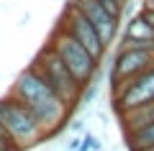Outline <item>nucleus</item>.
Masks as SVG:
<instances>
[{
	"label": "nucleus",
	"mask_w": 154,
	"mask_h": 151,
	"mask_svg": "<svg viewBox=\"0 0 154 151\" xmlns=\"http://www.w3.org/2000/svg\"><path fill=\"white\" fill-rule=\"evenodd\" d=\"M144 8H154V0H144Z\"/></svg>",
	"instance_id": "obj_16"
},
{
	"label": "nucleus",
	"mask_w": 154,
	"mask_h": 151,
	"mask_svg": "<svg viewBox=\"0 0 154 151\" xmlns=\"http://www.w3.org/2000/svg\"><path fill=\"white\" fill-rule=\"evenodd\" d=\"M57 28H62V31H67L69 36H75L98 62L103 59L105 51H108L105 41L100 38V33L95 31V26H93V23H90L80 11H77V8H72L69 3H67V11H64V16H62V21H59V26H57Z\"/></svg>",
	"instance_id": "obj_7"
},
{
	"label": "nucleus",
	"mask_w": 154,
	"mask_h": 151,
	"mask_svg": "<svg viewBox=\"0 0 154 151\" xmlns=\"http://www.w3.org/2000/svg\"><path fill=\"white\" fill-rule=\"evenodd\" d=\"M77 151H103V141H100L95 133L85 131V133H82V141H80V149H77Z\"/></svg>",
	"instance_id": "obj_11"
},
{
	"label": "nucleus",
	"mask_w": 154,
	"mask_h": 151,
	"mask_svg": "<svg viewBox=\"0 0 154 151\" xmlns=\"http://www.w3.org/2000/svg\"><path fill=\"white\" fill-rule=\"evenodd\" d=\"M28 69L33 72V74H38L41 80L46 82V85L51 87V90L57 92V95L64 100L67 105H69V110L75 108L77 103H80V92H82V85L72 77V72L67 69V64L59 59V56L51 51L49 46L41 49L36 54V59L31 62V67Z\"/></svg>",
	"instance_id": "obj_3"
},
{
	"label": "nucleus",
	"mask_w": 154,
	"mask_h": 151,
	"mask_svg": "<svg viewBox=\"0 0 154 151\" xmlns=\"http://www.w3.org/2000/svg\"><path fill=\"white\" fill-rule=\"evenodd\" d=\"M80 141H82V133H72L69 141H67V151H77L80 149Z\"/></svg>",
	"instance_id": "obj_14"
},
{
	"label": "nucleus",
	"mask_w": 154,
	"mask_h": 151,
	"mask_svg": "<svg viewBox=\"0 0 154 151\" xmlns=\"http://www.w3.org/2000/svg\"><path fill=\"white\" fill-rule=\"evenodd\" d=\"M46 46H49L51 51H54V54L67 64V69L72 72V77H75L82 87L88 85V82H93L95 74L100 72V62L95 59V56L90 54V51L77 41L75 36H69V33L62 31V28H57V31H54V36L49 38Z\"/></svg>",
	"instance_id": "obj_4"
},
{
	"label": "nucleus",
	"mask_w": 154,
	"mask_h": 151,
	"mask_svg": "<svg viewBox=\"0 0 154 151\" xmlns=\"http://www.w3.org/2000/svg\"><path fill=\"white\" fill-rule=\"evenodd\" d=\"M141 16L146 18V21L152 23V28H154V8H144V11H141Z\"/></svg>",
	"instance_id": "obj_15"
},
{
	"label": "nucleus",
	"mask_w": 154,
	"mask_h": 151,
	"mask_svg": "<svg viewBox=\"0 0 154 151\" xmlns=\"http://www.w3.org/2000/svg\"><path fill=\"white\" fill-rule=\"evenodd\" d=\"M67 128H69V133H85V118H75V120H67Z\"/></svg>",
	"instance_id": "obj_13"
},
{
	"label": "nucleus",
	"mask_w": 154,
	"mask_h": 151,
	"mask_svg": "<svg viewBox=\"0 0 154 151\" xmlns=\"http://www.w3.org/2000/svg\"><path fill=\"white\" fill-rule=\"evenodd\" d=\"M98 3H100L103 8H108V11L113 13V16H118V18H121V16H123V8H126V3H128V0H98Z\"/></svg>",
	"instance_id": "obj_12"
},
{
	"label": "nucleus",
	"mask_w": 154,
	"mask_h": 151,
	"mask_svg": "<svg viewBox=\"0 0 154 151\" xmlns=\"http://www.w3.org/2000/svg\"><path fill=\"white\" fill-rule=\"evenodd\" d=\"M69 5L77 8V11L95 26V31L100 33V38L105 41V46L113 44L116 33H118V26H121V18L118 16H113L108 8L100 5L98 0H69Z\"/></svg>",
	"instance_id": "obj_8"
},
{
	"label": "nucleus",
	"mask_w": 154,
	"mask_h": 151,
	"mask_svg": "<svg viewBox=\"0 0 154 151\" xmlns=\"http://www.w3.org/2000/svg\"><path fill=\"white\" fill-rule=\"evenodd\" d=\"M126 146H128V151H139V149H146V146H154V123L126 131Z\"/></svg>",
	"instance_id": "obj_10"
},
{
	"label": "nucleus",
	"mask_w": 154,
	"mask_h": 151,
	"mask_svg": "<svg viewBox=\"0 0 154 151\" xmlns=\"http://www.w3.org/2000/svg\"><path fill=\"white\" fill-rule=\"evenodd\" d=\"M139 151H154V146H146V149H139Z\"/></svg>",
	"instance_id": "obj_17"
},
{
	"label": "nucleus",
	"mask_w": 154,
	"mask_h": 151,
	"mask_svg": "<svg viewBox=\"0 0 154 151\" xmlns=\"http://www.w3.org/2000/svg\"><path fill=\"white\" fill-rule=\"evenodd\" d=\"M121 41H154L152 23H149L141 13H136V16L126 23V28H123V33H121Z\"/></svg>",
	"instance_id": "obj_9"
},
{
	"label": "nucleus",
	"mask_w": 154,
	"mask_h": 151,
	"mask_svg": "<svg viewBox=\"0 0 154 151\" xmlns=\"http://www.w3.org/2000/svg\"><path fill=\"white\" fill-rule=\"evenodd\" d=\"M152 51L144 46H126V49H118V54L113 59V67H110V74H108V82H110V95L118 92L121 82L131 80V77L141 74L144 69L152 67Z\"/></svg>",
	"instance_id": "obj_6"
},
{
	"label": "nucleus",
	"mask_w": 154,
	"mask_h": 151,
	"mask_svg": "<svg viewBox=\"0 0 154 151\" xmlns=\"http://www.w3.org/2000/svg\"><path fill=\"white\" fill-rule=\"evenodd\" d=\"M146 103H154V67H149L141 74L121 82L118 92L110 95V105H113V110L118 115L131 110V108L146 105Z\"/></svg>",
	"instance_id": "obj_5"
},
{
	"label": "nucleus",
	"mask_w": 154,
	"mask_h": 151,
	"mask_svg": "<svg viewBox=\"0 0 154 151\" xmlns=\"http://www.w3.org/2000/svg\"><path fill=\"white\" fill-rule=\"evenodd\" d=\"M152 67H154V56H152Z\"/></svg>",
	"instance_id": "obj_18"
},
{
	"label": "nucleus",
	"mask_w": 154,
	"mask_h": 151,
	"mask_svg": "<svg viewBox=\"0 0 154 151\" xmlns=\"http://www.w3.org/2000/svg\"><path fill=\"white\" fill-rule=\"evenodd\" d=\"M0 123L5 125V131L11 133V138L18 143L21 151H28L49 138V133L36 120V115L11 92L5 97H0Z\"/></svg>",
	"instance_id": "obj_2"
},
{
	"label": "nucleus",
	"mask_w": 154,
	"mask_h": 151,
	"mask_svg": "<svg viewBox=\"0 0 154 151\" xmlns=\"http://www.w3.org/2000/svg\"><path fill=\"white\" fill-rule=\"evenodd\" d=\"M11 95L18 97V100L36 115V120L44 125V131L49 136L59 133L67 125V120H69V113H72L69 105H67L38 74H33L31 69H26V72L18 74Z\"/></svg>",
	"instance_id": "obj_1"
}]
</instances>
